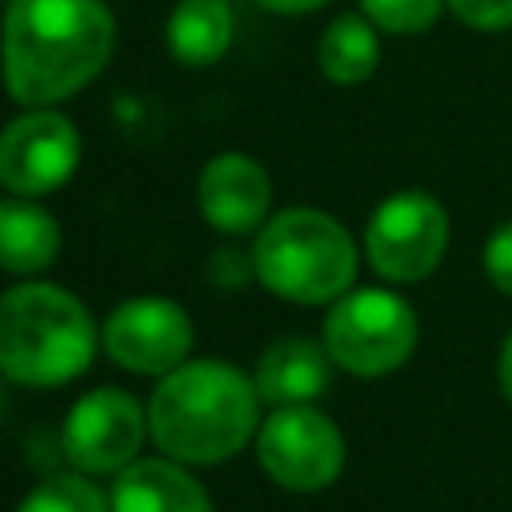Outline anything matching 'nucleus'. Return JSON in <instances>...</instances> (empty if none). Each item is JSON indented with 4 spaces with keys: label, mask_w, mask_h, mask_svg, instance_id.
I'll use <instances>...</instances> for the list:
<instances>
[{
    "label": "nucleus",
    "mask_w": 512,
    "mask_h": 512,
    "mask_svg": "<svg viewBox=\"0 0 512 512\" xmlns=\"http://www.w3.org/2000/svg\"><path fill=\"white\" fill-rule=\"evenodd\" d=\"M112 16L100 0H8L4 84L32 108L68 100L112 56Z\"/></svg>",
    "instance_id": "1"
},
{
    "label": "nucleus",
    "mask_w": 512,
    "mask_h": 512,
    "mask_svg": "<svg viewBox=\"0 0 512 512\" xmlns=\"http://www.w3.org/2000/svg\"><path fill=\"white\" fill-rule=\"evenodd\" d=\"M256 380L220 360L172 368L148 404V432L172 460L216 464L256 432Z\"/></svg>",
    "instance_id": "2"
},
{
    "label": "nucleus",
    "mask_w": 512,
    "mask_h": 512,
    "mask_svg": "<svg viewBox=\"0 0 512 512\" xmlns=\"http://www.w3.org/2000/svg\"><path fill=\"white\" fill-rule=\"evenodd\" d=\"M96 328L88 308L56 284H20L0 296V376L56 388L88 368Z\"/></svg>",
    "instance_id": "3"
},
{
    "label": "nucleus",
    "mask_w": 512,
    "mask_h": 512,
    "mask_svg": "<svg viewBox=\"0 0 512 512\" xmlns=\"http://www.w3.org/2000/svg\"><path fill=\"white\" fill-rule=\"evenodd\" d=\"M256 276L268 292L296 304L340 300L356 280V248L344 224L312 208H288L268 220L252 252Z\"/></svg>",
    "instance_id": "4"
},
{
    "label": "nucleus",
    "mask_w": 512,
    "mask_h": 512,
    "mask_svg": "<svg viewBox=\"0 0 512 512\" xmlns=\"http://www.w3.org/2000/svg\"><path fill=\"white\" fill-rule=\"evenodd\" d=\"M324 348L352 376H384L412 356L416 316L396 292H344L324 320Z\"/></svg>",
    "instance_id": "5"
},
{
    "label": "nucleus",
    "mask_w": 512,
    "mask_h": 512,
    "mask_svg": "<svg viewBox=\"0 0 512 512\" xmlns=\"http://www.w3.org/2000/svg\"><path fill=\"white\" fill-rule=\"evenodd\" d=\"M364 248L384 280L416 284L440 264L448 248V216L428 192H396L372 212Z\"/></svg>",
    "instance_id": "6"
},
{
    "label": "nucleus",
    "mask_w": 512,
    "mask_h": 512,
    "mask_svg": "<svg viewBox=\"0 0 512 512\" xmlns=\"http://www.w3.org/2000/svg\"><path fill=\"white\" fill-rule=\"evenodd\" d=\"M256 452L264 472L292 492H320L344 468L340 428L308 404L276 408L256 436Z\"/></svg>",
    "instance_id": "7"
},
{
    "label": "nucleus",
    "mask_w": 512,
    "mask_h": 512,
    "mask_svg": "<svg viewBox=\"0 0 512 512\" xmlns=\"http://www.w3.org/2000/svg\"><path fill=\"white\" fill-rule=\"evenodd\" d=\"M80 160V136L60 112H24L0 132V184L20 196L60 188Z\"/></svg>",
    "instance_id": "8"
},
{
    "label": "nucleus",
    "mask_w": 512,
    "mask_h": 512,
    "mask_svg": "<svg viewBox=\"0 0 512 512\" xmlns=\"http://www.w3.org/2000/svg\"><path fill=\"white\" fill-rule=\"evenodd\" d=\"M104 348L108 356L140 376H168L184 364L192 348V320L176 300L140 296L120 304L104 320Z\"/></svg>",
    "instance_id": "9"
},
{
    "label": "nucleus",
    "mask_w": 512,
    "mask_h": 512,
    "mask_svg": "<svg viewBox=\"0 0 512 512\" xmlns=\"http://www.w3.org/2000/svg\"><path fill=\"white\" fill-rule=\"evenodd\" d=\"M148 416L120 388H96L80 396L64 420V452L84 472H120L144 440Z\"/></svg>",
    "instance_id": "10"
},
{
    "label": "nucleus",
    "mask_w": 512,
    "mask_h": 512,
    "mask_svg": "<svg viewBox=\"0 0 512 512\" xmlns=\"http://www.w3.org/2000/svg\"><path fill=\"white\" fill-rule=\"evenodd\" d=\"M268 200H272L268 176L252 156L224 152V156L208 160V168L200 176V208L212 228L232 232V236L252 232L264 220Z\"/></svg>",
    "instance_id": "11"
},
{
    "label": "nucleus",
    "mask_w": 512,
    "mask_h": 512,
    "mask_svg": "<svg viewBox=\"0 0 512 512\" xmlns=\"http://www.w3.org/2000/svg\"><path fill=\"white\" fill-rule=\"evenodd\" d=\"M112 512H212L208 492L172 460H136L112 484Z\"/></svg>",
    "instance_id": "12"
},
{
    "label": "nucleus",
    "mask_w": 512,
    "mask_h": 512,
    "mask_svg": "<svg viewBox=\"0 0 512 512\" xmlns=\"http://www.w3.org/2000/svg\"><path fill=\"white\" fill-rule=\"evenodd\" d=\"M328 348L288 336L276 340L256 368V392L260 400L276 404V408H292V404H308L328 388Z\"/></svg>",
    "instance_id": "13"
},
{
    "label": "nucleus",
    "mask_w": 512,
    "mask_h": 512,
    "mask_svg": "<svg viewBox=\"0 0 512 512\" xmlns=\"http://www.w3.org/2000/svg\"><path fill=\"white\" fill-rule=\"evenodd\" d=\"M60 252L56 220L32 200H0V268L40 272Z\"/></svg>",
    "instance_id": "14"
},
{
    "label": "nucleus",
    "mask_w": 512,
    "mask_h": 512,
    "mask_svg": "<svg viewBox=\"0 0 512 512\" xmlns=\"http://www.w3.org/2000/svg\"><path fill=\"white\" fill-rule=\"evenodd\" d=\"M172 56L188 68L216 64L232 44V8L228 0H180L168 20Z\"/></svg>",
    "instance_id": "15"
},
{
    "label": "nucleus",
    "mask_w": 512,
    "mask_h": 512,
    "mask_svg": "<svg viewBox=\"0 0 512 512\" xmlns=\"http://www.w3.org/2000/svg\"><path fill=\"white\" fill-rule=\"evenodd\" d=\"M316 60H320V72L336 84H360L376 72V60H380V44H376V32H372V20L364 16H340L324 28L320 36V48H316Z\"/></svg>",
    "instance_id": "16"
},
{
    "label": "nucleus",
    "mask_w": 512,
    "mask_h": 512,
    "mask_svg": "<svg viewBox=\"0 0 512 512\" xmlns=\"http://www.w3.org/2000/svg\"><path fill=\"white\" fill-rule=\"evenodd\" d=\"M16 512H112V504L80 476H52L32 488Z\"/></svg>",
    "instance_id": "17"
},
{
    "label": "nucleus",
    "mask_w": 512,
    "mask_h": 512,
    "mask_svg": "<svg viewBox=\"0 0 512 512\" xmlns=\"http://www.w3.org/2000/svg\"><path fill=\"white\" fill-rule=\"evenodd\" d=\"M360 8L368 12V20L376 28L412 36V32H424L436 24L444 0H360Z\"/></svg>",
    "instance_id": "18"
},
{
    "label": "nucleus",
    "mask_w": 512,
    "mask_h": 512,
    "mask_svg": "<svg viewBox=\"0 0 512 512\" xmlns=\"http://www.w3.org/2000/svg\"><path fill=\"white\" fill-rule=\"evenodd\" d=\"M444 4L472 28H484V32L512 28V0H444Z\"/></svg>",
    "instance_id": "19"
},
{
    "label": "nucleus",
    "mask_w": 512,
    "mask_h": 512,
    "mask_svg": "<svg viewBox=\"0 0 512 512\" xmlns=\"http://www.w3.org/2000/svg\"><path fill=\"white\" fill-rule=\"evenodd\" d=\"M484 272H488V280L504 296H512V220L500 224L488 236V244H484Z\"/></svg>",
    "instance_id": "20"
},
{
    "label": "nucleus",
    "mask_w": 512,
    "mask_h": 512,
    "mask_svg": "<svg viewBox=\"0 0 512 512\" xmlns=\"http://www.w3.org/2000/svg\"><path fill=\"white\" fill-rule=\"evenodd\" d=\"M256 4L272 12H312V8H324L328 0H256Z\"/></svg>",
    "instance_id": "21"
},
{
    "label": "nucleus",
    "mask_w": 512,
    "mask_h": 512,
    "mask_svg": "<svg viewBox=\"0 0 512 512\" xmlns=\"http://www.w3.org/2000/svg\"><path fill=\"white\" fill-rule=\"evenodd\" d=\"M500 388H504V396L512 400V332H508V340H504V348H500Z\"/></svg>",
    "instance_id": "22"
},
{
    "label": "nucleus",
    "mask_w": 512,
    "mask_h": 512,
    "mask_svg": "<svg viewBox=\"0 0 512 512\" xmlns=\"http://www.w3.org/2000/svg\"><path fill=\"white\" fill-rule=\"evenodd\" d=\"M0 400H4V392H0Z\"/></svg>",
    "instance_id": "23"
}]
</instances>
